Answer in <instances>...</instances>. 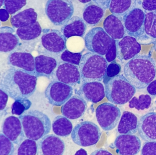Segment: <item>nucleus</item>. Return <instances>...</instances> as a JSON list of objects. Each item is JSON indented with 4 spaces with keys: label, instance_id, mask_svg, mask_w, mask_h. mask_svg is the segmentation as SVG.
Listing matches in <instances>:
<instances>
[{
    "label": "nucleus",
    "instance_id": "16",
    "mask_svg": "<svg viewBox=\"0 0 156 155\" xmlns=\"http://www.w3.org/2000/svg\"><path fill=\"white\" fill-rule=\"evenodd\" d=\"M116 40L117 57L121 61L131 59L139 54L141 45L136 39L129 35Z\"/></svg>",
    "mask_w": 156,
    "mask_h": 155
},
{
    "label": "nucleus",
    "instance_id": "49",
    "mask_svg": "<svg viewBox=\"0 0 156 155\" xmlns=\"http://www.w3.org/2000/svg\"><path fill=\"white\" fill-rule=\"evenodd\" d=\"M78 1L83 3H86L90 2L92 0H78Z\"/></svg>",
    "mask_w": 156,
    "mask_h": 155
},
{
    "label": "nucleus",
    "instance_id": "36",
    "mask_svg": "<svg viewBox=\"0 0 156 155\" xmlns=\"http://www.w3.org/2000/svg\"><path fill=\"white\" fill-rule=\"evenodd\" d=\"M31 105V102L28 99L16 100L12 106V113L16 115H21L30 109Z\"/></svg>",
    "mask_w": 156,
    "mask_h": 155
},
{
    "label": "nucleus",
    "instance_id": "14",
    "mask_svg": "<svg viewBox=\"0 0 156 155\" xmlns=\"http://www.w3.org/2000/svg\"><path fill=\"white\" fill-rule=\"evenodd\" d=\"M65 149L64 141L56 135H46L37 143V155H63Z\"/></svg>",
    "mask_w": 156,
    "mask_h": 155
},
{
    "label": "nucleus",
    "instance_id": "9",
    "mask_svg": "<svg viewBox=\"0 0 156 155\" xmlns=\"http://www.w3.org/2000/svg\"><path fill=\"white\" fill-rule=\"evenodd\" d=\"M121 111L117 106L109 103H104L96 109L97 120L105 131H110L119 124L121 117Z\"/></svg>",
    "mask_w": 156,
    "mask_h": 155
},
{
    "label": "nucleus",
    "instance_id": "27",
    "mask_svg": "<svg viewBox=\"0 0 156 155\" xmlns=\"http://www.w3.org/2000/svg\"><path fill=\"white\" fill-rule=\"evenodd\" d=\"M105 11L94 2H90L86 5L83 10L84 21L89 25H96L103 19Z\"/></svg>",
    "mask_w": 156,
    "mask_h": 155
},
{
    "label": "nucleus",
    "instance_id": "10",
    "mask_svg": "<svg viewBox=\"0 0 156 155\" xmlns=\"http://www.w3.org/2000/svg\"><path fill=\"white\" fill-rule=\"evenodd\" d=\"M42 32L41 43L45 52L58 55L65 50L67 40L62 32L54 29H44Z\"/></svg>",
    "mask_w": 156,
    "mask_h": 155
},
{
    "label": "nucleus",
    "instance_id": "11",
    "mask_svg": "<svg viewBox=\"0 0 156 155\" xmlns=\"http://www.w3.org/2000/svg\"><path fill=\"white\" fill-rule=\"evenodd\" d=\"M73 90L72 86L57 81L51 82L45 89V98L50 104L60 106L72 97Z\"/></svg>",
    "mask_w": 156,
    "mask_h": 155
},
{
    "label": "nucleus",
    "instance_id": "26",
    "mask_svg": "<svg viewBox=\"0 0 156 155\" xmlns=\"http://www.w3.org/2000/svg\"><path fill=\"white\" fill-rule=\"evenodd\" d=\"M138 120L131 112L125 111L120 117L118 126V131L122 135H134L138 131Z\"/></svg>",
    "mask_w": 156,
    "mask_h": 155
},
{
    "label": "nucleus",
    "instance_id": "48",
    "mask_svg": "<svg viewBox=\"0 0 156 155\" xmlns=\"http://www.w3.org/2000/svg\"><path fill=\"white\" fill-rule=\"evenodd\" d=\"M74 155H87V153L85 149L81 148L76 151Z\"/></svg>",
    "mask_w": 156,
    "mask_h": 155
},
{
    "label": "nucleus",
    "instance_id": "12",
    "mask_svg": "<svg viewBox=\"0 0 156 155\" xmlns=\"http://www.w3.org/2000/svg\"><path fill=\"white\" fill-rule=\"evenodd\" d=\"M145 13L137 7L129 11L123 18V24L127 34L136 39L144 35Z\"/></svg>",
    "mask_w": 156,
    "mask_h": 155
},
{
    "label": "nucleus",
    "instance_id": "2",
    "mask_svg": "<svg viewBox=\"0 0 156 155\" xmlns=\"http://www.w3.org/2000/svg\"><path fill=\"white\" fill-rule=\"evenodd\" d=\"M125 77L136 89L147 87L156 76L155 60L150 56L137 55L125 65Z\"/></svg>",
    "mask_w": 156,
    "mask_h": 155
},
{
    "label": "nucleus",
    "instance_id": "51",
    "mask_svg": "<svg viewBox=\"0 0 156 155\" xmlns=\"http://www.w3.org/2000/svg\"><path fill=\"white\" fill-rule=\"evenodd\" d=\"M153 47H154V50L156 52V39L155 41L154 42V45H153Z\"/></svg>",
    "mask_w": 156,
    "mask_h": 155
},
{
    "label": "nucleus",
    "instance_id": "4",
    "mask_svg": "<svg viewBox=\"0 0 156 155\" xmlns=\"http://www.w3.org/2000/svg\"><path fill=\"white\" fill-rule=\"evenodd\" d=\"M108 63L101 55L87 52L82 56L79 65L83 83L100 82L104 79Z\"/></svg>",
    "mask_w": 156,
    "mask_h": 155
},
{
    "label": "nucleus",
    "instance_id": "8",
    "mask_svg": "<svg viewBox=\"0 0 156 155\" xmlns=\"http://www.w3.org/2000/svg\"><path fill=\"white\" fill-rule=\"evenodd\" d=\"M87 50L101 56L105 55L111 46L113 39L101 27L90 29L84 37Z\"/></svg>",
    "mask_w": 156,
    "mask_h": 155
},
{
    "label": "nucleus",
    "instance_id": "35",
    "mask_svg": "<svg viewBox=\"0 0 156 155\" xmlns=\"http://www.w3.org/2000/svg\"><path fill=\"white\" fill-rule=\"evenodd\" d=\"M14 144L3 133H0V155H14Z\"/></svg>",
    "mask_w": 156,
    "mask_h": 155
},
{
    "label": "nucleus",
    "instance_id": "24",
    "mask_svg": "<svg viewBox=\"0 0 156 155\" xmlns=\"http://www.w3.org/2000/svg\"><path fill=\"white\" fill-rule=\"evenodd\" d=\"M36 76L49 78L57 66L56 60L52 57L41 55L34 58Z\"/></svg>",
    "mask_w": 156,
    "mask_h": 155
},
{
    "label": "nucleus",
    "instance_id": "7",
    "mask_svg": "<svg viewBox=\"0 0 156 155\" xmlns=\"http://www.w3.org/2000/svg\"><path fill=\"white\" fill-rule=\"evenodd\" d=\"M74 11L71 0H48L45 12L50 21L55 25L66 24L73 17Z\"/></svg>",
    "mask_w": 156,
    "mask_h": 155
},
{
    "label": "nucleus",
    "instance_id": "28",
    "mask_svg": "<svg viewBox=\"0 0 156 155\" xmlns=\"http://www.w3.org/2000/svg\"><path fill=\"white\" fill-rule=\"evenodd\" d=\"M38 14L34 8L25 9L11 17L12 25L15 28L23 27L37 22Z\"/></svg>",
    "mask_w": 156,
    "mask_h": 155
},
{
    "label": "nucleus",
    "instance_id": "46",
    "mask_svg": "<svg viewBox=\"0 0 156 155\" xmlns=\"http://www.w3.org/2000/svg\"><path fill=\"white\" fill-rule=\"evenodd\" d=\"M9 18V14L8 11L4 9H0V21L2 22H6Z\"/></svg>",
    "mask_w": 156,
    "mask_h": 155
},
{
    "label": "nucleus",
    "instance_id": "13",
    "mask_svg": "<svg viewBox=\"0 0 156 155\" xmlns=\"http://www.w3.org/2000/svg\"><path fill=\"white\" fill-rule=\"evenodd\" d=\"M54 81L61 82L70 86L79 84L81 75L79 67L65 61H60L51 75Z\"/></svg>",
    "mask_w": 156,
    "mask_h": 155
},
{
    "label": "nucleus",
    "instance_id": "22",
    "mask_svg": "<svg viewBox=\"0 0 156 155\" xmlns=\"http://www.w3.org/2000/svg\"><path fill=\"white\" fill-rule=\"evenodd\" d=\"M20 38L15 30L8 26L0 28V52L9 53L15 51L20 47Z\"/></svg>",
    "mask_w": 156,
    "mask_h": 155
},
{
    "label": "nucleus",
    "instance_id": "5",
    "mask_svg": "<svg viewBox=\"0 0 156 155\" xmlns=\"http://www.w3.org/2000/svg\"><path fill=\"white\" fill-rule=\"evenodd\" d=\"M105 84L106 97L115 104H125L136 93V88L123 75L110 78Z\"/></svg>",
    "mask_w": 156,
    "mask_h": 155
},
{
    "label": "nucleus",
    "instance_id": "3",
    "mask_svg": "<svg viewBox=\"0 0 156 155\" xmlns=\"http://www.w3.org/2000/svg\"><path fill=\"white\" fill-rule=\"evenodd\" d=\"M19 118L27 138L37 141L51 132V120L43 112L36 110H29L20 116Z\"/></svg>",
    "mask_w": 156,
    "mask_h": 155
},
{
    "label": "nucleus",
    "instance_id": "29",
    "mask_svg": "<svg viewBox=\"0 0 156 155\" xmlns=\"http://www.w3.org/2000/svg\"><path fill=\"white\" fill-rule=\"evenodd\" d=\"M53 131L60 137L69 136L73 130L72 122L64 116L59 115L55 117L52 124Z\"/></svg>",
    "mask_w": 156,
    "mask_h": 155
},
{
    "label": "nucleus",
    "instance_id": "20",
    "mask_svg": "<svg viewBox=\"0 0 156 155\" xmlns=\"http://www.w3.org/2000/svg\"><path fill=\"white\" fill-rule=\"evenodd\" d=\"M138 132L146 142L156 141V112L148 113L138 121Z\"/></svg>",
    "mask_w": 156,
    "mask_h": 155
},
{
    "label": "nucleus",
    "instance_id": "34",
    "mask_svg": "<svg viewBox=\"0 0 156 155\" xmlns=\"http://www.w3.org/2000/svg\"><path fill=\"white\" fill-rule=\"evenodd\" d=\"M32 139H24L19 145L17 155H36L37 152V144Z\"/></svg>",
    "mask_w": 156,
    "mask_h": 155
},
{
    "label": "nucleus",
    "instance_id": "44",
    "mask_svg": "<svg viewBox=\"0 0 156 155\" xmlns=\"http://www.w3.org/2000/svg\"><path fill=\"white\" fill-rule=\"evenodd\" d=\"M97 5L106 10L108 8L111 0H93Z\"/></svg>",
    "mask_w": 156,
    "mask_h": 155
},
{
    "label": "nucleus",
    "instance_id": "21",
    "mask_svg": "<svg viewBox=\"0 0 156 155\" xmlns=\"http://www.w3.org/2000/svg\"><path fill=\"white\" fill-rule=\"evenodd\" d=\"M79 96L85 101L97 103L103 100L105 96V88L100 82L85 83L77 92Z\"/></svg>",
    "mask_w": 156,
    "mask_h": 155
},
{
    "label": "nucleus",
    "instance_id": "17",
    "mask_svg": "<svg viewBox=\"0 0 156 155\" xmlns=\"http://www.w3.org/2000/svg\"><path fill=\"white\" fill-rule=\"evenodd\" d=\"M8 64L11 68H19L24 72L36 76L35 60L33 56L29 52H11L8 57Z\"/></svg>",
    "mask_w": 156,
    "mask_h": 155
},
{
    "label": "nucleus",
    "instance_id": "45",
    "mask_svg": "<svg viewBox=\"0 0 156 155\" xmlns=\"http://www.w3.org/2000/svg\"><path fill=\"white\" fill-rule=\"evenodd\" d=\"M147 90L149 94L152 95H156V80L152 81L147 86Z\"/></svg>",
    "mask_w": 156,
    "mask_h": 155
},
{
    "label": "nucleus",
    "instance_id": "30",
    "mask_svg": "<svg viewBox=\"0 0 156 155\" xmlns=\"http://www.w3.org/2000/svg\"><path fill=\"white\" fill-rule=\"evenodd\" d=\"M42 32L41 27L40 23L37 21L34 24L18 28L16 34L22 41H29L39 37Z\"/></svg>",
    "mask_w": 156,
    "mask_h": 155
},
{
    "label": "nucleus",
    "instance_id": "47",
    "mask_svg": "<svg viewBox=\"0 0 156 155\" xmlns=\"http://www.w3.org/2000/svg\"><path fill=\"white\" fill-rule=\"evenodd\" d=\"M90 155H113L108 150L104 149H98L92 152Z\"/></svg>",
    "mask_w": 156,
    "mask_h": 155
},
{
    "label": "nucleus",
    "instance_id": "23",
    "mask_svg": "<svg viewBox=\"0 0 156 155\" xmlns=\"http://www.w3.org/2000/svg\"><path fill=\"white\" fill-rule=\"evenodd\" d=\"M103 28L105 31L115 40L121 39L126 35V29L122 19L113 14L106 17L103 23Z\"/></svg>",
    "mask_w": 156,
    "mask_h": 155
},
{
    "label": "nucleus",
    "instance_id": "42",
    "mask_svg": "<svg viewBox=\"0 0 156 155\" xmlns=\"http://www.w3.org/2000/svg\"><path fill=\"white\" fill-rule=\"evenodd\" d=\"M141 5L146 11L151 12L156 10V0H143Z\"/></svg>",
    "mask_w": 156,
    "mask_h": 155
},
{
    "label": "nucleus",
    "instance_id": "19",
    "mask_svg": "<svg viewBox=\"0 0 156 155\" xmlns=\"http://www.w3.org/2000/svg\"><path fill=\"white\" fill-rule=\"evenodd\" d=\"M86 101L79 95L72 96L61 107V113L69 119L74 120L81 117L86 111Z\"/></svg>",
    "mask_w": 156,
    "mask_h": 155
},
{
    "label": "nucleus",
    "instance_id": "43",
    "mask_svg": "<svg viewBox=\"0 0 156 155\" xmlns=\"http://www.w3.org/2000/svg\"><path fill=\"white\" fill-rule=\"evenodd\" d=\"M9 96L1 89H0V112L5 110L9 101Z\"/></svg>",
    "mask_w": 156,
    "mask_h": 155
},
{
    "label": "nucleus",
    "instance_id": "18",
    "mask_svg": "<svg viewBox=\"0 0 156 155\" xmlns=\"http://www.w3.org/2000/svg\"><path fill=\"white\" fill-rule=\"evenodd\" d=\"M2 129V133L15 145H20L26 137L20 120L14 116L5 118Z\"/></svg>",
    "mask_w": 156,
    "mask_h": 155
},
{
    "label": "nucleus",
    "instance_id": "32",
    "mask_svg": "<svg viewBox=\"0 0 156 155\" xmlns=\"http://www.w3.org/2000/svg\"><path fill=\"white\" fill-rule=\"evenodd\" d=\"M144 32L147 36L156 39V10L145 14Z\"/></svg>",
    "mask_w": 156,
    "mask_h": 155
},
{
    "label": "nucleus",
    "instance_id": "39",
    "mask_svg": "<svg viewBox=\"0 0 156 155\" xmlns=\"http://www.w3.org/2000/svg\"><path fill=\"white\" fill-rule=\"evenodd\" d=\"M121 70V66L115 60L113 61L109 65H108L105 76L108 77L109 79L113 78L119 75Z\"/></svg>",
    "mask_w": 156,
    "mask_h": 155
},
{
    "label": "nucleus",
    "instance_id": "40",
    "mask_svg": "<svg viewBox=\"0 0 156 155\" xmlns=\"http://www.w3.org/2000/svg\"><path fill=\"white\" fill-rule=\"evenodd\" d=\"M141 155H156V141L145 142L141 149Z\"/></svg>",
    "mask_w": 156,
    "mask_h": 155
},
{
    "label": "nucleus",
    "instance_id": "38",
    "mask_svg": "<svg viewBox=\"0 0 156 155\" xmlns=\"http://www.w3.org/2000/svg\"><path fill=\"white\" fill-rule=\"evenodd\" d=\"M82 56V53L80 52L75 53L68 50H65L62 53L61 58L65 62L79 66Z\"/></svg>",
    "mask_w": 156,
    "mask_h": 155
},
{
    "label": "nucleus",
    "instance_id": "6",
    "mask_svg": "<svg viewBox=\"0 0 156 155\" xmlns=\"http://www.w3.org/2000/svg\"><path fill=\"white\" fill-rule=\"evenodd\" d=\"M102 135L99 127L90 121H83L73 128L71 137L74 143L83 147L96 145Z\"/></svg>",
    "mask_w": 156,
    "mask_h": 155
},
{
    "label": "nucleus",
    "instance_id": "15",
    "mask_svg": "<svg viewBox=\"0 0 156 155\" xmlns=\"http://www.w3.org/2000/svg\"><path fill=\"white\" fill-rule=\"evenodd\" d=\"M114 146L119 155H136L141 149L140 139L133 135H121L117 137Z\"/></svg>",
    "mask_w": 156,
    "mask_h": 155
},
{
    "label": "nucleus",
    "instance_id": "37",
    "mask_svg": "<svg viewBox=\"0 0 156 155\" xmlns=\"http://www.w3.org/2000/svg\"><path fill=\"white\" fill-rule=\"evenodd\" d=\"M27 4V0H5L4 9L9 14L12 15L24 7Z\"/></svg>",
    "mask_w": 156,
    "mask_h": 155
},
{
    "label": "nucleus",
    "instance_id": "33",
    "mask_svg": "<svg viewBox=\"0 0 156 155\" xmlns=\"http://www.w3.org/2000/svg\"><path fill=\"white\" fill-rule=\"evenodd\" d=\"M129 103V108H135L138 111L144 110L151 106V98L148 94H141L139 98L135 96L132 97Z\"/></svg>",
    "mask_w": 156,
    "mask_h": 155
},
{
    "label": "nucleus",
    "instance_id": "31",
    "mask_svg": "<svg viewBox=\"0 0 156 155\" xmlns=\"http://www.w3.org/2000/svg\"><path fill=\"white\" fill-rule=\"evenodd\" d=\"M136 0H111L108 9L112 14L124 17L135 8Z\"/></svg>",
    "mask_w": 156,
    "mask_h": 155
},
{
    "label": "nucleus",
    "instance_id": "52",
    "mask_svg": "<svg viewBox=\"0 0 156 155\" xmlns=\"http://www.w3.org/2000/svg\"><path fill=\"white\" fill-rule=\"evenodd\" d=\"M1 22H0V26H1Z\"/></svg>",
    "mask_w": 156,
    "mask_h": 155
},
{
    "label": "nucleus",
    "instance_id": "50",
    "mask_svg": "<svg viewBox=\"0 0 156 155\" xmlns=\"http://www.w3.org/2000/svg\"><path fill=\"white\" fill-rule=\"evenodd\" d=\"M5 0H0V8L3 5Z\"/></svg>",
    "mask_w": 156,
    "mask_h": 155
},
{
    "label": "nucleus",
    "instance_id": "1",
    "mask_svg": "<svg viewBox=\"0 0 156 155\" xmlns=\"http://www.w3.org/2000/svg\"><path fill=\"white\" fill-rule=\"evenodd\" d=\"M37 77L15 68L6 70L0 78V89L13 100L28 99L35 92Z\"/></svg>",
    "mask_w": 156,
    "mask_h": 155
},
{
    "label": "nucleus",
    "instance_id": "25",
    "mask_svg": "<svg viewBox=\"0 0 156 155\" xmlns=\"http://www.w3.org/2000/svg\"><path fill=\"white\" fill-rule=\"evenodd\" d=\"M86 24L83 19L78 16L72 17L61 28V31L66 38L73 36L83 37L87 30Z\"/></svg>",
    "mask_w": 156,
    "mask_h": 155
},
{
    "label": "nucleus",
    "instance_id": "41",
    "mask_svg": "<svg viewBox=\"0 0 156 155\" xmlns=\"http://www.w3.org/2000/svg\"><path fill=\"white\" fill-rule=\"evenodd\" d=\"M117 57L116 45V40L113 39L110 48L105 54V59L108 62H112L115 60Z\"/></svg>",
    "mask_w": 156,
    "mask_h": 155
}]
</instances>
